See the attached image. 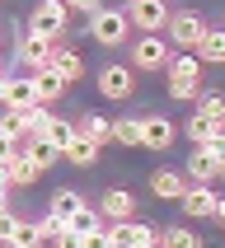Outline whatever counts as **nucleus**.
Returning <instances> with one entry per match:
<instances>
[{
	"mask_svg": "<svg viewBox=\"0 0 225 248\" xmlns=\"http://www.w3.org/2000/svg\"><path fill=\"white\" fill-rule=\"evenodd\" d=\"M52 70H56L66 84H75V80H84V56L75 52V47H61V42H56V52H52Z\"/></svg>",
	"mask_w": 225,
	"mask_h": 248,
	"instance_id": "16",
	"label": "nucleus"
},
{
	"mask_svg": "<svg viewBox=\"0 0 225 248\" xmlns=\"http://www.w3.org/2000/svg\"><path fill=\"white\" fill-rule=\"evenodd\" d=\"M122 14H127V24L141 28V33H160V28L169 24V14H174V10H169L164 0H127Z\"/></svg>",
	"mask_w": 225,
	"mask_h": 248,
	"instance_id": "5",
	"label": "nucleus"
},
{
	"mask_svg": "<svg viewBox=\"0 0 225 248\" xmlns=\"http://www.w3.org/2000/svg\"><path fill=\"white\" fill-rule=\"evenodd\" d=\"M98 94L103 98H131L136 94V70L131 66H103L98 70Z\"/></svg>",
	"mask_w": 225,
	"mask_h": 248,
	"instance_id": "10",
	"label": "nucleus"
},
{
	"mask_svg": "<svg viewBox=\"0 0 225 248\" xmlns=\"http://www.w3.org/2000/svg\"><path fill=\"white\" fill-rule=\"evenodd\" d=\"M80 206H89V202H84V197L75 192V187H56V192H52V206H47V211H52V216H56L61 225H70V216H75Z\"/></svg>",
	"mask_w": 225,
	"mask_h": 248,
	"instance_id": "21",
	"label": "nucleus"
},
{
	"mask_svg": "<svg viewBox=\"0 0 225 248\" xmlns=\"http://www.w3.org/2000/svg\"><path fill=\"white\" fill-rule=\"evenodd\" d=\"M169 56H174V47H169V38H160V33H141V38L131 42V70H164Z\"/></svg>",
	"mask_w": 225,
	"mask_h": 248,
	"instance_id": "4",
	"label": "nucleus"
},
{
	"mask_svg": "<svg viewBox=\"0 0 225 248\" xmlns=\"http://www.w3.org/2000/svg\"><path fill=\"white\" fill-rule=\"evenodd\" d=\"M193 56L202 61V66H225V28H207Z\"/></svg>",
	"mask_w": 225,
	"mask_h": 248,
	"instance_id": "17",
	"label": "nucleus"
},
{
	"mask_svg": "<svg viewBox=\"0 0 225 248\" xmlns=\"http://www.w3.org/2000/svg\"><path fill=\"white\" fill-rule=\"evenodd\" d=\"M0 187H10V164H0Z\"/></svg>",
	"mask_w": 225,
	"mask_h": 248,
	"instance_id": "36",
	"label": "nucleus"
},
{
	"mask_svg": "<svg viewBox=\"0 0 225 248\" xmlns=\"http://www.w3.org/2000/svg\"><path fill=\"white\" fill-rule=\"evenodd\" d=\"M98 216L103 220H131L136 216V197L127 192V187H108V192L98 197Z\"/></svg>",
	"mask_w": 225,
	"mask_h": 248,
	"instance_id": "13",
	"label": "nucleus"
},
{
	"mask_svg": "<svg viewBox=\"0 0 225 248\" xmlns=\"http://www.w3.org/2000/svg\"><path fill=\"white\" fill-rule=\"evenodd\" d=\"M14 155H19V140H10V136H0V164H10Z\"/></svg>",
	"mask_w": 225,
	"mask_h": 248,
	"instance_id": "33",
	"label": "nucleus"
},
{
	"mask_svg": "<svg viewBox=\"0 0 225 248\" xmlns=\"http://www.w3.org/2000/svg\"><path fill=\"white\" fill-rule=\"evenodd\" d=\"M216 178H225V155H221V173H216Z\"/></svg>",
	"mask_w": 225,
	"mask_h": 248,
	"instance_id": "38",
	"label": "nucleus"
},
{
	"mask_svg": "<svg viewBox=\"0 0 225 248\" xmlns=\"http://www.w3.org/2000/svg\"><path fill=\"white\" fill-rule=\"evenodd\" d=\"M183 136H188V145H202V140L211 136V122L202 117V112H193V117L183 122Z\"/></svg>",
	"mask_w": 225,
	"mask_h": 248,
	"instance_id": "28",
	"label": "nucleus"
},
{
	"mask_svg": "<svg viewBox=\"0 0 225 248\" xmlns=\"http://www.w3.org/2000/svg\"><path fill=\"white\" fill-rule=\"evenodd\" d=\"M10 206V187H0V211Z\"/></svg>",
	"mask_w": 225,
	"mask_h": 248,
	"instance_id": "37",
	"label": "nucleus"
},
{
	"mask_svg": "<svg viewBox=\"0 0 225 248\" xmlns=\"http://www.w3.org/2000/svg\"><path fill=\"white\" fill-rule=\"evenodd\" d=\"M66 10H80V14H94L98 0H66Z\"/></svg>",
	"mask_w": 225,
	"mask_h": 248,
	"instance_id": "34",
	"label": "nucleus"
},
{
	"mask_svg": "<svg viewBox=\"0 0 225 248\" xmlns=\"http://www.w3.org/2000/svg\"><path fill=\"white\" fill-rule=\"evenodd\" d=\"M98 150H103V145H94L89 136H80V131H75V140L61 150V159H70L75 169H89V164H98Z\"/></svg>",
	"mask_w": 225,
	"mask_h": 248,
	"instance_id": "19",
	"label": "nucleus"
},
{
	"mask_svg": "<svg viewBox=\"0 0 225 248\" xmlns=\"http://www.w3.org/2000/svg\"><path fill=\"white\" fill-rule=\"evenodd\" d=\"M221 28H225V14H221Z\"/></svg>",
	"mask_w": 225,
	"mask_h": 248,
	"instance_id": "39",
	"label": "nucleus"
},
{
	"mask_svg": "<svg viewBox=\"0 0 225 248\" xmlns=\"http://www.w3.org/2000/svg\"><path fill=\"white\" fill-rule=\"evenodd\" d=\"M193 183H211L216 173H221V159L207 150V145H193V155H188V169H183Z\"/></svg>",
	"mask_w": 225,
	"mask_h": 248,
	"instance_id": "15",
	"label": "nucleus"
},
{
	"mask_svg": "<svg viewBox=\"0 0 225 248\" xmlns=\"http://www.w3.org/2000/svg\"><path fill=\"white\" fill-rule=\"evenodd\" d=\"M216 220L225 225V197H221V192H216Z\"/></svg>",
	"mask_w": 225,
	"mask_h": 248,
	"instance_id": "35",
	"label": "nucleus"
},
{
	"mask_svg": "<svg viewBox=\"0 0 225 248\" xmlns=\"http://www.w3.org/2000/svg\"><path fill=\"white\" fill-rule=\"evenodd\" d=\"M169 47H178V52H197V42H202V33H207V19L197 10H174L169 14Z\"/></svg>",
	"mask_w": 225,
	"mask_h": 248,
	"instance_id": "2",
	"label": "nucleus"
},
{
	"mask_svg": "<svg viewBox=\"0 0 225 248\" xmlns=\"http://www.w3.org/2000/svg\"><path fill=\"white\" fill-rule=\"evenodd\" d=\"M178 206L188 220H211L216 216V192H211V183H188V192L178 197Z\"/></svg>",
	"mask_w": 225,
	"mask_h": 248,
	"instance_id": "9",
	"label": "nucleus"
},
{
	"mask_svg": "<svg viewBox=\"0 0 225 248\" xmlns=\"http://www.w3.org/2000/svg\"><path fill=\"white\" fill-rule=\"evenodd\" d=\"M33 89H38V103H56V98L66 94L70 84L61 80V75H56L52 66H47V70H33Z\"/></svg>",
	"mask_w": 225,
	"mask_h": 248,
	"instance_id": "20",
	"label": "nucleus"
},
{
	"mask_svg": "<svg viewBox=\"0 0 225 248\" xmlns=\"http://www.w3.org/2000/svg\"><path fill=\"white\" fill-rule=\"evenodd\" d=\"M10 248H42L47 239H42V230H38V220H19L14 225V234L5 239Z\"/></svg>",
	"mask_w": 225,
	"mask_h": 248,
	"instance_id": "24",
	"label": "nucleus"
},
{
	"mask_svg": "<svg viewBox=\"0 0 225 248\" xmlns=\"http://www.w3.org/2000/svg\"><path fill=\"white\" fill-rule=\"evenodd\" d=\"M112 140L117 145H141V117H117L112 122Z\"/></svg>",
	"mask_w": 225,
	"mask_h": 248,
	"instance_id": "25",
	"label": "nucleus"
},
{
	"mask_svg": "<svg viewBox=\"0 0 225 248\" xmlns=\"http://www.w3.org/2000/svg\"><path fill=\"white\" fill-rule=\"evenodd\" d=\"M174 140H178V126H174V117H164V112H145V117H141V145H145V150L164 155Z\"/></svg>",
	"mask_w": 225,
	"mask_h": 248,
	"instance_id": "7",
	"label": "nucleus"
},
{
	"mask_svg": "<svg viewBox=\"0 0 225 248\" xmlns=\"http://www.w3.org/2000/svg\"><path fill=\"white\" fill-rule=\"evenodd\" d=\"M66 0H38L33 5V14H28V28L33 33H42V38H61L66 33Z\"/></svg>",
	"mask_w": 225,
	"mask_h": 248,
	"instance_id": "6",
	"label": "nucleus"
},
{
	"mask_svg": "<svg viewBox=\"0 0 225 248\" xmlns=\"http://www.w3.org/2000/svg\"><path fill=\"white\" fill-rule=\"evenodd\" d=\"M0 248H10V244H0Z\"/></svg>",
	"mask_w": 225,
	"mask_h": 248,
	"instance_id": "40",
	"label": "nucleus"
},
{
	"mask_svg": "<svg viewBox=\"0 0 225 248\" xmlns=\"http://www.w3.org/2000/svg\"><path fill=\"white\" fill-rule=\"evenodd\" d=\"M52 52H56V38H42V33H33V28L19 38V61H24L28 70H47L52 66Z\"/></svg>",
	"mask_w": 225,
	"mask_h": 248,
	"instance_id": "8",
	"label": "nucleus"
},
{
	"mask_svg": "<svg viewBox=\"0 0 225 248\" xmlns=\"http://www.w3.org/2000/svg\"><path fill=\"white\" fill-rule=\"evenodd\" d=\"M33 136H38V140H47L52 150H66L70 140H75V122H70V117H52V112H47V117L33 126Z\"/></svg>",
	"mask_w": 225,
	"mask_h": 248,
	"instance_id": "12",
	"label": "nucleus"
},
{
	"mask_svg": "<svg viewBox=\"0 0 225 248\" xmlns=\"http://www.w3.org/2000/svg\"><path fill=\"white\" fill-rule=\"evenodd\" d=\"M80 248H108V234H103V230H84V234H80Z\"/></svg>",
	"mask_w": 225,
	"mask_h": 248,
	"instance_id": "30",
	"label": "nucleus"
},
{
	"mask_svg": "<svg viewBox=\"0 0 225 248\" xmlns=\"http://www.w3.org/2000/svg\"><path fill=\"white\" fill-rule=\"evenodd\" d=\"M150 192H155V202H178V197L188 192V173H183V169H155L150 173Z\"/></svg>",
	"mask_w": 225,
	"mask_h": 248,
	"instance_id": "11",
	"label": "nucleus"
},
{
	"mask_svg": "<svg viewBox=\"0 0 225 248\" xmlns=\"http://www.w3.org/2000/svg\"><path fill=\"white\" fill-rule=\"evenodd\" d=\"M127 33H131V24H127L122 10H103V5H98V10L89 14V38H94L98 47H122Z\"/></svg>",
	"mask_w": 225,
	"mask_h": 248,
	"instance_id": "3",
	"label": "nucleus"
},
{
	"mask_svg": "<svg viewBox=\"0 0 225 248\" xmlns=\"http://www.w3.org/2000/svg\"><path fill=\"white\" fill-rule=\"evenodd\" d=\"M197 112L207 122H225V94H197Z\"/></svg>",
	"mask_w": 225,
	"mask_h": 248,
	"instance_id": "26",
	"label": "nucleus"
},
{
	"mask_svg": "<svg viewBox=\"0 0 225 248\" xmlns=\"http://www.w3.org/2000/svg\"><path fill=\"white\" fill-rule=\"evenodd\" d=\"M38 230H42V239H52L56 230H66V225H61V220H56V216H52V211H47V216H42V220H38Z\"/></svg>",
	"mask_w": 225,
	"mask_h": 248,
	"instance_id": "32",
	"label": "nucleus"
},
{
	"mask_svg": "<svg viewBox=\"0 0 225 248\" xmlns=\"http://www.w3.org/2000/svg\"><path fill=\"white\" fill-rule=\"evenodd\" d=\"M14 225H19V216H14V211L5 206V211H0V244H5V239L14 234Z\"/></svg>",
	"mask_w": 225,
	"mask_h": 248,
	"instance_id": "31",
	"label": "nucleus"
},
{
	"mask_svg": "<svg viewBox=\"0 0 225 248\" xmlns=\"http://www.w3.org/2000/svg\"><path fill=\"white\" fill-rule=\"evenodd\" d=\"M75 131H80V136H89L94 145H108V140H112V117H103V112H80Z\"/></svg>",
	"mask_w": 225,
	"mask_h": 248,
	"instance_id": "18",
	"label": "nucleus"
},
{
	"mask_svg": "<svg viewBox=\"0 0 225 248\" xmlns=\"http://www.w3.org/2000/svg\"><path fill=\"white\" fill-rule=\"evenodd\" d=\"M66 230H75V234H84V230H103V216H98L94 206H80L75 216H70V225Z\"/></svg>",
	"mask_w": 225,
	"mask_h": 248,
	"instance_id": "27",
	"label": "nucleus"
},
{
	"mask_svg": "<svg viewBox=\"0 0 225 248\" xmlns=\"http://www.w3.org/2000/svg\"><path fill=\"white\" fill-rule=\"evenodd\" d=\"M0 108H38V89H33V75H24V80L5 75V103H0Z\"/></svg>",
	"mask_w": 225,
	"mask_h": 248,
	"instance_id": "14",
	"label": "nucleus"
},
{
	"mask_svg": "<svg viewBox=\"0 0 225 248\" xmlns=\"http://www.w3.org/2000/svg\"><path fill=\"white\" fill-rule=\"evenodd\" d=\"M38 178H42V169L33 164V155H24V150H19V155L10 159V187H33Z\"/></svg>",
	"mask_w": 225,
	"mask_h": 248,
	"instance_id": "22",
	"label": "nucleus"
},
{
	"mask_svg": "<svg viewBox=\"0 0 225 248\" xmlns=\"http://www.w3.org/2000/svg\"><path fill=\"white\" fill-rule=\"evenodd\" d=\"M47 244H52V248H80V234H75V230H56Z\"/></svg>",
	"mask_w": 225,
	"mask_h": 248,
	"instance_id": "29",
	"label": "nucleus"
},
{
	"mask_svg": "<svg viewBox=\"0 0 225 248\" xmlns=\"http://www.w3.org/2000/svg\"><path fill=\"white\" fill-rule=\"evenodd\" d=\"M160 248H207V244H202V234H197L193 225H164Z\"/></svg>",
	"mask_w": 225,
	"mask_h": 248,
	"instance_id": "23",
	"label": "nucleus"
},
{
	"mask_svg": "<svg viewBox=\"0 0 225 248\" xmlns=\"http://www.w3.org/2000/svg\"><path fill=\"white\" fill-rule=\"evenodd\" d=\"M169 98L174 103H193L197 94H202V61H197L193 52H178L169 56Z\"/></svg>",
	"mask_w": 225,
	"mask_h": 248,
	"instance_id": "1",
	"label": "nucleus"
}]
</instances>
